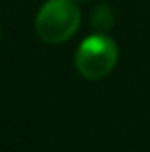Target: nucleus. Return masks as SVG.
I'll use <instances>...</instances> for the list:
<instances>
[{
    "mask_svg": "<svg viewBox=\"0 0 150 152\" xmlns=\"http://www.w3.org/2000/svg\"><path fill=\"white\" fill-rule=\"evenodd\" d=\"M81 14L73 0H48L37 15L35 31L44 42L60 45L75 35Z\"/></svg>",
    "mask_w": 150,
    "mask_h": 152,
    "instance_id": "1",
    "label": "nucleus"
},
{
    "mask_svg": "<svg viewBox=\"0 0 150 152\" xmlns=\"http://www.w3.org/2000/svg\"><path fill=\"white\" fill-rule=\"evenodd\" d=\"M117 62V46L106 35H90L81 42L75 54L77 71L87 79H102Z\"/></svg>",
    "mask_w": 150,
    "mask_h": 152,
    "instance_id": "2",
    "label": "nucleus"
},
{
    "mask_svg": "<svg viewBox=\"0 0 150 152\" xmlns=\"http://www.w3.org/2000/svg\"><path fill=\"white\" fill-rule=\"evenodd\" d=\"M90 21H92V25L98 27V29H110L112 23H114V14L106 4H100V6L94 8L92 19H90Z\"/></svg>",
    "mask_w": 150,
    "mask_h": 152,
    "instance_id": "3",
    "label": "nucleus"
}]
</instances>
